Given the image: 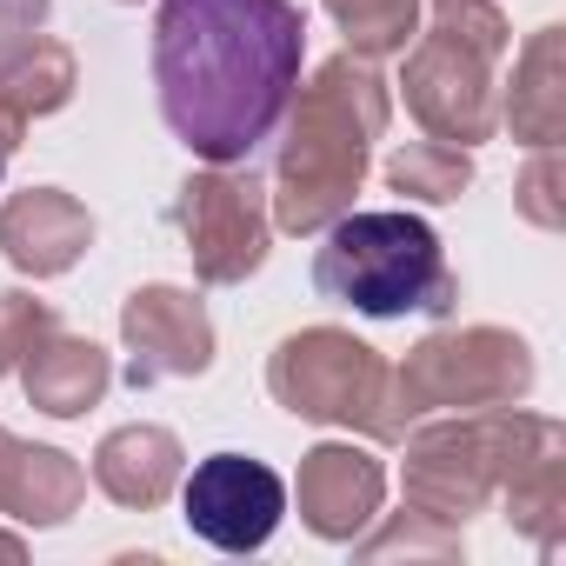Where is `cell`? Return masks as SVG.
<instances>
[{
    "label": "cell",
    "mask_w": 566,
    "mask_h": 566,
    "mask_svg": "<svg viewBox=\"0 0 566 566\" xmlns=\"http://www.w3.org/2000/svg\"><path fill=\"white\" fill-rule=\"evenodd\" d=\"M307 61V14L294 0H160L154 14V87L174 140L233 167L273 140Z\"/></svg>",
    "instance_id": "cell-1"
},
{
    "label": "cell",
    "mask_w": 566,
    "mask_h": 566,
    "mask_svg": "<svg viewBox=\"0 0 566 566\" xmlns=\"http://www.w3.org/2000/svg\"><path fill=\"white\" fill-rule=\"evenodd\" d=\"M394 94L387 74L367 54H334L314 67L307 87H294L287 101V140H280V167H273V227L280 233H321L327 220H340L374 167V140L387 134Z\"/></svg>",
    "instance_id": "cell-2"
},
{
    "label": "cell",
    "mask_w": 566,
    "mask_h": 566,
    "mask_svg": "<svg viewBox=\"0 0 566 566\" xmlns=\"http://www.w3.org/2000/svg\"><path fill=\"white\" fill-rule=\"evenodd\" d=\"M321 253H314V287L367 321H400V314H453V266L440 233L407 213V207H380L360 213L347 207L340 220L321 227Z\"/></svg>",
    "instance_id": "cell-3"
},
{
    "label": "cell",
    "mask_w": 566,
    "mask_h": 566,
    "mask_svg": "<svg viewBox=\"0 0 566 566\" xmlns=\"http://www.w3.org/2000/svg\"><path fill=\"white\" fill-rule=\"evenodd\" d=\"M500 0H433V28L407 48V114L453 147H480L500 127V61H506Z\"/></svg>",
    "instance_id": "cell-4"
},
{
    "label": "cell",
    "mask_w": 566,
    "mask_h": 566,
    "mask_svg": "<svg viewBox=\"0 0 566 566\" xmlns=\"http://www.w3.org/2000/svg\"><path fill=\"white\" fill-rule=\"evenodd\" d=\"M400 440H407V473H400L407 506L440 526H467L486 500H500L513 467H526L539 447H553L566 433H559V420H539L520 407H480V413L407 427Z\"/></svg>",
    "instance_id": "cell-5"
},
{
    "label": "cell",
    "mask_w": 566,
    "mask_h": 566,
    "mask_svg": "<svg viewBox=\"0 0 566 566\" xmlns=\"http://www.w3.org/2000/svg\"><path fill=\"white\" fill-rule=\"evenodd\" d=\"M266 394L287 407L294 420L314 427H347L367 440H400V413H394V367L380 360V347L354 340L347 327H301L273 347L266 360Z\"/></svg>",
    "instance_id": "cell-6"
},
{
    "label": "cell",
    "mask_w": 566,
    "mask_h": 566,
    "mask_svg": "<svg viewBox=\"0 0 566 566\" xmlns=\"http://www.w3.org/2000/svg\"><path fill=\"white\" fill-rule=\"evenodd\" d=\"M533 347L513 327H447L427 334L394 367V413L400 427L427 413H480V407H520L533 394Z\"/></svg>",
    "instance_id": "cell-7"
},
{
    "label": "cell",
    "mask_w": 566,
    "mask_h": 566,
    "mask_svg": "<svg viewBox=\"0 0 566 566\" xmlns=\"http://www.w3.org/2000/svg\"><path fill=\"white\" fill-rule=\"evenodd\" d=\"M174 227H180V240L193 253V280H200V287H240L247 273H260L266 240H273L266 187L240 160L187 174L180 193H174Z\"/></svg>",
    "instance_id": "cell-8"
},
{
    "label": "cell",
    "mask_w": 566,
    "mask_h": 566,
    "mask_svg": "<svg viewBox=\"0 0 566 566\" xmlns=\"http://www.w3.org/2000/svg\"><path fill=\"white\" fill-rule=\"evenodd\" d=\"M180 506L187 533L220 546V553H260L287 513V486L253 453H213L193 473H180Z\"/></svg>",
    "instance_id": "cell-9"
},
{
    "label": "cell",
    "mask_w": 566,
    "mask_h": 566,
    "mask_svg": "<svg viewBox=\"0 0 566 566\" xmlns=\"http://www.w3.org/2000/svg\"><path fill=\"white\" fill-rule=\"evenodd\" d=\"M120 340L134 354L127 380L134 387H154V380H193L213 367V321H207V301L187 294V287H154L127 294L120 307Z\"/></svg>",
    "instance_id": "cell-10"
},
{
    "label": "cell",
    "mask_w": 566,
    "mask_h": 566,
    "mask_svg": "<svg viewBox=\"0 0 566 566\" xmlns=\"http://www.w3.org/2000/svg\"><path fill=\"white\" fill-rule=\"evenodd\" d=\"M294 500H301L307 533H321V539H334V546H354V539L380 520L387 467H380L367 447H354V440H321V447L301 460Z\"/></svg>",
    "instance_id": "cell-11"
},
{
    "label": "cell",
    "mask_w": 566,
    "mask_h": 566,
    "mask_svg": "<svg viewBox=\"0 0 566 566\" xmlns=\"http://www.w3.org/2000/svg\"><path fill=\"white\" fill-rule=\"evenodd\" d=\"M94 247V213L61 187H21L0 200V253L21 273L54 280Z\"/></svg>",
    "instance_id": "cell-12"
},
{
    "label": "cell",
    "mask_w": 566,
    "mask_h": 566,
    "mask_svg": "<svg viewBox=\"0 0 566 566\" xmlns=\"http://www.w3.org/2000/svg\"><path fill=\"white\" fill-rule=\"evenodd\" d=\"M180 473H187L180 440H174L167 427H147V420L114 427V433L94 447V486H101L114 506H127V513H154V506L180 486Z\"/></svg>",
    "instance_id": "cell-13"
},
{
    "label": "cell",
    "mask_w": 566,
    "mask_h": 566,
    "mask_svg": "<svg viewBox=\"0 0 566 566\" xmlns=\"http://www.w3.org/2000/svg\"><path fill=\"white\" fill-rule=\"evenodd\" d=\"M14 374H21L28 400H34L41 413H54V420H81V413L101 407L107 387H114L107 347H94V340H81V334H61V327H48V334L28 347V360H21Z\"/></svg>",
    "instance_id": "cell-14"
},
{
    "label": "cell",
    "mask_w": 566,
    "mask_h": 566,
    "mask_svg": "<svg viewBox=\"0 0 566 566\" xmlns=\"http://www.w3.org/2000/svg\"><path fill=\"white\" fill-rule=\"evenodd\" d=\"M87 493V473L61 447H28V440H0V513L21 526H61Z\"/></svg>",
    "instance_id": "cell-15"
},
{
    "label": "cell",
    "mask_w": 566,
    "mask_h": 566,
    "mask_svg": "<svg viewBox=\"0 0 566 566\" xmlns=\"http://www.w3.org/2000/svg\"><path fill=\"white\" fill-rule=\"evenodd\" d=\"M500 120L526 147H559V134H566V28H539L520 48Z\"/></svg>",
    "instance_id": "cell-16"
},
{
    "label": "cell",
    "mask_w": 566,
    "mask_h": 566,
    "mask_svg": "<svg viewBox=\"0 0 566 566\" xmlns=\"http://www.w3.org/2000/svg\"><path fill=\"white\" fill-rule=\"evenodd\" d=\"M500 500H506L513 533H526L539 553H559V526H566V440H553L526 467H513Z\"/></svg>",
    "instance_id": "cell-17"
},
{
    "label": "cell",
    "mask_w": 566,
    "mask_h": 566,
    "mask_svg": "<svg viewBox=\"0 0 566 566\" xmlns=\"http://www.w3.org/2000/svg\"><path fill=\"white\" fill-rule=\"evenodd\" d=\"M74 87H81V67H74V48L67 41H34L8 74H0V107H14L28 127L34 120H48V114H61L67 101H74Z\"/></svg>",
    "instance_id": "cell-18"
},
{
    "label": "cell",
    "mask_w": 566,
    "mask_h": 566,
    "mask_svg": "<svg viewBox=\"0 0 566 566\" xmlns=\"http://www.w3.org/2000/svg\"><path fill=\"white\" fill-rule=\"evenodd\" d=\"M387 187L407 193V200H427V207H447L473 187V154L453 147V140H407L387 154Z\"/></svg>",
    "instance_id": "cell-19"
},
{
    "label": "cell",
    "mask_w": 566,
    "mask_h": 566,
    "mask_svg": "<svg viewBox=\"0 0 566 566\" xmlns=\"http://www.w3.org/2000/svg\"><path fill=\"white\" fill-rule=\"evenodd\" d=\"M321 8L340 21L347 48L367 54V61L407 54L413 34H420V0H321Z\"/></svg>",
    "instance_id": "cell-20"
},
{
    "label": "cell",
    "mask_w": 566,
    "mask_h": 566,
    "mask_svg": "<svg viewBox=\"0 0 566 566\" xmlns=\"http://www.w3.org/2000/svg\"><path fill=\"white\" fill-rule=\"evenodd\" d=\"M394 553H433V559H453L460 553V526H440V520H427V513H394L380 533H367L360 539V559H394Z\"/></svg>",
    "instance_id": "cell-21"
},
{
    "label": "cell",
    "mask_w": 566,
    "mask_h": 566,
    "mask_svg": "<svg viewBox=\"0 0 566 566\" xmlns=\"http://www.w3.org/2000/svg\"><path fill=\"white\" fill-rule=\"evenodd\" d=\"M48 327H61L48 301H34V294H21V287L0 294V374H14V367L28 360V347H34Z\"/></svg>",
    "instance_id": "cell-22"
},
{
    "label": "cell",
    "mask_w": 566,
    "mask_h": 566,
    "mask_svg": "<svg viewBox=\"0 0 566 566\" xmlns=\"http://www.w3.org/2000/svg\"><path fill=\"white\" fill-rule=\"evenodd\" d=\"M48 8L54 0H0V74H8L48 28Z\"/></svg>",
    "instance_id": "cell-23"
},
{
    "label": "cell",
    "mask_w": 566,
    "mask_h": 566,
    "mask_svg": "<svg viewBox=\"0 0 566 566\" xmlns=\"http://www.w3.org/2000/svg\"><path fill=\"white\" fill-rule=\"evenodd\" d=\"M553 187H559V154L539 147L533 167H526V180H520V213H526L533 227H559V220H566V207L553 200Z\"/></svg>",
    "instance_id": "cell-24"
},
{
    "label": "cell",
    "mask_w": 566,
    "mask_h": 566,
    "mask_svg": "<svg viewBox=\"0 0 566 566\" xmlns=\"http://www.w3.org/2000/svg\"><path fill=\"white\" fill-rule=\"evenodd\" d=\"M0 559H21V539L14 533H0Z\"/></svg>",
    "instance_id": "cell-25"
},
{
    "label": "cell",
    "mask_w": 566,
    "mask_h": 566,
    "mask_svg": "<svg viewBox=\"0 0 566 566\" xmlns=\"http://www.w3.org/2000/svg\"><path fill=\"white\" fill-rule=\"evenodd\" d=\"M8 160H14V154H0V174H8Z\"/></svg>",
    "instance_id": "cell-26"
},
{
    "label": "cell",
    "mask_w": 566,
    "mask_h": 566,
    "mask_svg": "<svg viewBox=\"0 0 566 566\" xmlns=\"http://www.w3.org/2000/svg\"><path fill=\"white\" fill-rule=\"evenodd\" d=\"M0 440H8V427H0Z\"/></svg>",
    "instance_id": "cell-27"
}]
</instances>
